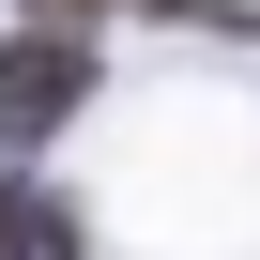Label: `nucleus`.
<instances>
[{"label":"nucleus","instance_id":"obj_1","mask_svg":"<svg viewBox=\"0 0 260 260\" xmlns=\"http://www.w3.org/2000/svg\"><path fill=\"white\" fill-rule=\"evenodd\" d=\"M77 92H92V46L77 31H16V46H0V153H16V138H61Z\"/></svg>","mask_w":260,"mask_h":260},{"label":"nucleus","instance_id":"obj_2","mask_svg":"<svg viewBox=\"0 0 260 260\" xmlns=\"http://www.w3.org/2000/svg\"><path fill=\"white\" fill-rule=\"evenodd\" d=\"M61 245H77V214H46L16 169H0V260H61Z\"/></svg>","mask_w":260,"mask_h":260}]
</instances>
